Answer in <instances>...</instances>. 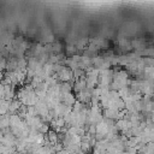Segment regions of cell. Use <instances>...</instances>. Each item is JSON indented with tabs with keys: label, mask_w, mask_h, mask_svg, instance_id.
I'll use <instances>...</instances> for the list:
<instances>
[{
	"label": "cell",
	"mask_w": 154,
	"mask_h": 154,
	"mask_svg": "<svg viewBox=\"0 0 154 154\" xmlns=\"http://www.w3.org/2000/svg\"><path fill=\"white\" fill-rule=\"evenodd\" d=\"M54 119H55V118H54ZM55 120H57V126H58V128H64V126H66V122H65L64 117H59V118H57Z\"/></svg>",
	"instance_id": "7a4b0ae2"
},
{
	"label": "cell",
	"mask_w": 154,
	"mask_h": 154,
	"mask_svg": "<svg viewBox=\"0 0 154 154\" xmlns=\"http://www.w3.org/2000/svg\"><path fill=\"white\" fill-rule=\"evenodd\" d=\"M76 51H77V48H76L75 46H72V45H69V46L66 47V53H67V54H72V55H75Z\"/></svg>",
	"instance_id": "277c9868"
},
{
	"label": "cell",
	"mask_w": 154,
	"mask_h": 154,
	"mask_svg": "<svg viewBox=\"0 0 154 154\" xmlns=\"http://www.w3.org/2000/svg\"><path fill=\"white\" fill-rule=\"evenodd\" d=\"M90 147H91V146H90L89 142H82V143H81V150H82V153H84V154L88 153V152L90 150Z\"/></svg>",
	"instance_id": "6da1fadb"
},
{
	"label": "cell",
	"mask_w": 154,
	"mask_h": 154,
	"mask_svg": "<svg viewBox=\"0 0 154 154\" xmlns=\"http://www.w3.org/2000/svg\"><path fill=\"white\" fill-rule=\"evenodd\" d=\"M61 52V45L59 42H54L53 43V53L54 54H59Z\"/></svg>",
	"instance_id": "3957f363"
}]
</instances>
